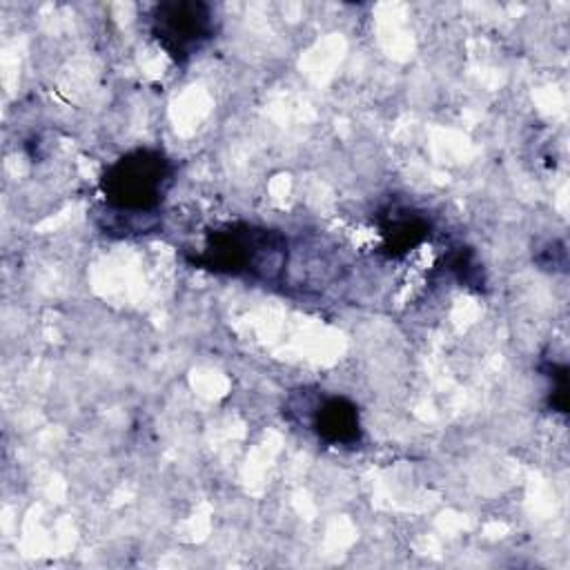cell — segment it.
<instances>
[{
    "label": "cell",
    "instance_id": "obj_3",
    "mask_svg": "<svg viewBox=\"0 0 570 570\" xmlns=\"http://www.w3.org/2000/svg\"><path fill=\"white\" fill-rule=\"evenodd\" d=\"M149 33L167 56L185 62L214 38V7L200 0L158 2L149 11Z\"/></svg>",
    "mask_w": 570,
    "mask_h": 570
},
{
    "label": "cell",
    "instance_id": "obj_4",
    "mask_svg": "<svg viewBox=\"0 0 570 570\" xmlns=\"http://www.w3.org/2000/svg\"><path fill=\"white\" fill-rule=\"evenodd\" d=\"M307 425L327 445L350 448L363 436L358 407L345 396H316L309 403Z\"/></svg>",
    "mask_w": 570,
    "mask_h": 570
},
{
    "label": "cell",
    "instance_id": "obj_2",
    "mask_svg": "<svg viewBox=\"0 0 570 570\" xmlns=\"http://www.w3.org/2000/svg\"><path fill=\"white\" fill-rule=\"evenodd\" d=\"M287 238L269 227L232 223L207 234L203 249L191 258L196 267L274 283L287 265Z\"/></svg>",
    "mask_w": 570,
    "mask_h": 570
},
{
    "label": "cell",
    "instance_id": "obj_1",
    "mask_svg": "<svg viewBox=\"0 0 570 570\" xmlns=\"http://www.w3.org/2000/svg\"><path fill=\"white\" fill-rule=\"evenodd\" d=\"M174 185V163L154 147H138L116 158L100 176V194L111 225L107 232L140 234L136 220L156 227V212ZM145 234V232H142Z\"/></svg>",
    "mask_w": 570,
    "mask_h": 570
},
{
    "label": "cell",
    "instance_id": "obj_5",
    "mask_svg": "<svg viewBox=\"0 0 570 570\" xmlns=\"http://www.w3.org/2000/svg\"><path fill=\"white\" fill-rule=\"evenodd\" d=\"M381 249L396 258L419 247L430 236V220L412 209L392 207L381 216Z\"/></svg>",
    "mask_w": 570,
    "mask_h": 570
}]
</instances>
